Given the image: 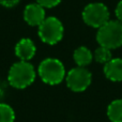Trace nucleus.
Segmentation results:
<instances>
[{"instance_id": "nucleus-17", "label": "nucleus", "mask_w": 122, "mask_h": 122, "mask_svg": "<svg viewBox=\"0 0 122 122\" xmlns=\"http://www.w3.org/2000/svg\"><path fill=\"white\" fill-rule=\"evenodd\" d=\"M6 84L4 81H1L0 80V102H1V100L4 97V95H5L6 93Z\"/></svg>"}, {"instance_id": "nucleus-4", "label": "nucleus", "mask_w": 122, "mask_h": 122, "mask_svg": "<svg viewBox=\"0 0 122 122\" xmlns=\"http://www.w3.org/2000/svg\"><path fill=\"white\" fill-rule=\"evenodd\" d=\"M64 27L62 21L56 16H48L38 27V36L43 43L56 45L62 40Z\"/></svg>"}, {"instance_id": "nucleus-13", "label": "nucleus", "mask_w": 122, "mask_h": 122, "mask_svg": "<svg viewBox=\"0 0 122 122\" xmlns=\"http://www.w3.org/2000/svg\"><path fill=\"white\" fill-rule=\"evenodd\" d=\"M15 112L11 105L0 102V122H14Z\"/></svg>"}, {"instance_id": "nucleus-10", "label": "nucleus", "mask_w": 122, "mask_h": 122, "mask_svg": "<svg viewBox=\"0 0 122 122\" xmlns=\"http://www.w3.org/2000/svg\"><path fill=\"white\" fill-rule=\"evenodd\" d=\"M73 59L77 66L86 67L92 62L93 60V54L88 47L86 46H79L74 51L73 53Z\"/></svg>"}, {"instance_id": "nucleus-8", "label": "nucleus", "mask_w": 122, "mask_h": 122, "mask_svg": "<svg viewBox=\"0 0 122 122\" xmlns=\"http://www.w3.org/2000/svg\"><path fill=\"white\" fill-rule=\"evenodd\" d=\"M14 53L20 61H30L36 54V43L29 38L20 39L15 45Z\"/></svg>"}, {"instance_id": "nucleus-11", "label": "nucleus", "mask_w": 122, "mask_h": 122, "mask_svg": "<svg viewBox=\"0 0 122 122\" xmlns=\"http://www.w3.org/2000/svg\"><path fill=\"white\" fill-rule=\"evenodd\" d=\"M106 114L112 122H122V99L112 101L108 105Z\"/></svg>"}, {"instance_id": "nucleus-5", "label": "nucleus", "mask_w": 122, "mask_h": 122, "mask_svg": "<svg viewBox=\"0 0 122 122\" xmlns=\"http://www.w3.org/2000/svg\"><path fill=\"white\" fill-rule=\"evenodd\" d=\"M82 20L89 27L99 29L110 20V13L108 8L102 2H92L87 4L81 13Z\"/></svg>"}, {"instance_id": "nucleus-1", "label": "nucleus", "mask_w": 122, "mask_h": 122, "mask_svg": "<svg viewBox=\"0 0 122 122\" xmlns=\"http://www.w3.org/2000/svg\"><path fill=\"white\" fill-rule=\"evenodd\" d=\"M38 75L30 61H17L11 65L8 72V84L14 89H26L31 86Z\"/></svg>"}, {"instance_id": "nucleus-7", "label": "nucleus", "mask_w": 122, "mask_h": 122, "mask_svg": "<svg viewBox=\"0 0 122 122\" xmlns=\"http://www.w3.org/2000/svg\"><path fill=\"white\" fill-rule=\"evenodd\" d=\"M24 20L31 27H39L46 18V11L38 2H32L25 6L23 13Z\"/></svg>"}, {"instance_id": "nucleus-15", "label": "nucleus", "mask_w": 122, "mask_h": 122, "mask_svg": "<svg viewBox=\"0 0 122 122\" xmlns=\"http://www.w3.org/2000/svg\"><path fill=\"white\" fill-rule=\"evenodd\" d=\"M20 0H0V5L4 8H14L19 3Z\"/></svg>"}, {"instance_id": "nucleus-6", "label": "nucleus", "mask_w": 122, "mask_h": 122, "mask_svg": "<svg viewBox=\"0 0 122 122\" xmlns=\"http://www.w3.org/2000/svg\"><path fill=\"white\" fill-rule=\"evenodd\" d=\"M92 74L87 67L76 66L66 73L65 82L70 90L73 92H82L91 85Z\"/></svg>"}, {"instance_id": "nucleus-12", "label": "nucleus", "mask_w": 122, "mask_h": 122, "mask_svg": "<svg viewBox=\"0 0 122 122\" xmlns=\"http://www.w3.org/2000/svg\"><path fill=\"white\" fill-rule=\"evenodd\" d=\"M93 59L97 61V63L101 64H106L107 62H109L112 59V49L106 48L104 46H100L93 53Z\"/></svg>"}, {"instance_id": "nucleus-3", "label": "nucleus", "mask_w": 122, "mask_h": 122, "mask_svg": "<svg viewBox=\"0 0 122 122\" xmlns=\"http://www.w3.org/2000/svg\"><path fill=\"white\" fill-rule=\"evenodd\" d=\"M97 41L100 46L116 49L122 46V23L119 20H108L100 27L97 32Z\"/></svg>"}, {"instance_id": "nucleus-16", "label": "nucleus", "mask_w": 122, "mask_h": 122, "mask_svg": "<svg viewBox=\"0 0 122 122\" xmlns=\"http://www.w3.org/2000/svg\"><path fill=\"white\" fill-rule=\"evenodd\" d=\"M115 14H116L117 20L122 23V0H120V1L118 2V4H117L116 10H115Z\"/></svg>"}, {"instance_id": "nucleus-9", "label": "nucleus", "mask_w": 122, "mask_h": 122, "mask_svg": "<svg viewBox=\"0 0 122 122\" xmlns=\"http://www.w3.org/2000/svg\"><path fill=\"white\" fill-rule=\"evenodd\" d=\"M104 74L112 81H122V58H112L104 64Z\"/></svg>"}, {"instance_id": "nucleus-14", "label": "nucleus", "mask_w": 122, "mask_h": 122, "mask_svg": "<svg viewBox=\"0 0 122 122\" xmlns=\"http://www.w3.org/2000/svg\"><path fill=\"white\" fill-rule=\"evenodd\" d=\"M62 0H36V2H38L39 4L43 6L45 9H51L57 6L58 4L61 3Z\"/></svg>"}, {"instance_id": "nucleus-2", "label": "nucleus", "mask_w": 122, "mask_h": 122, "mask_svg": "<svg viewBox=\"0 0 122 122\" xmlns=\"http://www.w3.org/2000/svg\"><path fill=\"white\" fill-rule=\"evenodd\" d=\"M39 77L44 84L49 86L59 85L63 80H65L66 71L62 61L57 58H45L41 61L36 69Z\"/></svg>"}]
</instances>
